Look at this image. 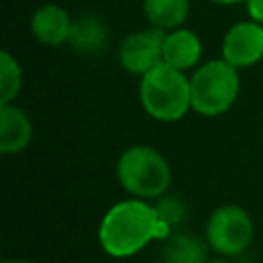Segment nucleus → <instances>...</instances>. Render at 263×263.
I'll use <instances>...</instances> for the list:
<instances>
[{"mask_svg": "<svg viewBox=\"0 0 263 263\" xmlns=\"http://www.w3.org/2000/svg\"><path fill=\"white\" fill-rule=\"evenodd\" d=\"M68 41L82 55L103 53L109 45V27L99 14L92 12L80 14L78 18L72 21V31Z\"/></svg>", "mask_w": 263, "mask_h": 263, "instance_id": "9d476101", "label": "nucleus"}, {"mask_svg": "<svg viewBox=\"0 0 263 263\" xmlns=\"http://www.w3.org/2000/svg\"><path fill=\"white\" fill-rule=\"evenodd\" d=\"M31 138L33 123L29 115L10 103L0 105V152L18 154L31 144Z\"/></svg>", "mask_w": 263, "mask_h": 263, "instance_id": "1a4fd4ad", "label": "nucleus"}, {"mask_svg": "<svg viewBox=\"0 0 263 263\" xmlns=\"http://www.w3.org/2000/svg\"><path fill=\"white\" fill-rule=\"evenodd\" d=\"M119 185L140 197L154 199L162 197L171 185V166L166 158L152 146H129L117 160Z\"/></svg>", "mask_w": 263, "mask_h": 263, "instance_id": "7ed1b4c3", "label": "nucleus"}, {"mask_svg": "<svg viewBox=\"0 0 263 263\" xmlns=\"http://www.w3.org/2000/svg\"><path fill=\"white\" fill-rule=\"evenodd\" d=\"M23 84V72L16 58L8 51H0V105L10 103Z\"/></svg>", "mask_w": 263, "mask_h": 263, "instance_id": "4468645a", "label": "nucleus"}, {"mask_svg": "<svg viewBox=\"0 0 263 263\" xmlns=\"http://www.w3.org/2000/svg\"><path fill=\"white\" fill-rule=\"evenodd\" d=\"M245 2H247L251 18L263 25V0H245Z\"/></svg>", "mask_w": 263, "mask_h": 263, "instance_id": "dca6fc26", "label": "nucleus"}, {"mask_svg": "<svg viewBox=\"0 0 263 263\" xmlns=\"http://www.w3.org/2000/svg\"><path fill=\"white\" fill-rule=\"evenodd\" d=\"M72 18L66 8L58 4H43L31 16V33L43 45L58 47L70 39Z\"/></svg>", "mask_w": 263, "mask_h": 263, "instance_id": "6e6552de", "label": "nucleus"}, {"mask_svg": "<svg viewBox=\"0 0 263 263\" xmlns=\"http://www.w3.org/2000/svg\"><path fill=\"white\" fill-rule=\"evenodd\" d=\"M210 263H230V261H226V259H214V261H210Z\"/></svg>", "mask_w": 263, "mask_h": 263, "instance_id": "6ab92c4d", "label": "nucleus"}, {"mask_svg": "<svg viewBox=\"0 0 263 263\" xmlns=\"http://www.w3.org/2000/svg\"><path fill=\"white\" fill-rule=\"evenodd\" d=\"M222 58L236 68H247L263 58V25L242 21L232 25L222 41Z\"/></svg>", "mask_w": 263, "mask_h": 263, "instance_id": "0eeeda50", "label": "nucleus"}, {"mask_svg": "<svg viewBox=\"0 0 263 263\" xmlns=\"http://www.w3.org/2000/svg\"><path fill=\"white\" fill-rule=\"evenodd\" d=\"M2 263H33V261H27V259H6Z\"/></svg>", "mask_w": 263, "mask_h": 263, "instance_id": "f3484780", "label": "nucleus"}, {"mask_svg": "<svg viewBox=\"0 0 263 263\" xmlns=\"http://www.w3.org/2000/svg\"><path fill=\"white\" fill-rule=\"evenodd\" d=\"M216 4H236V2H242V0H212Z\"/></svg>", "mask_w": 263, "mask_h": 263, "instance_id": "a211bd4d", "label": "nucleus"}, {"mask_svg": "<svg viewBox=\"0 0 263 263\" xmlns=\"http://www.w3.org/2000/svg\"><path fill=\"white\" fill-rule=\"evenodd\" d=\"M148 23L162 31L179 29L189 16V0H144Z\"/></svg>", "mask_w": 263, "mask_h": 263, "instance_id": "ddd939ff", "label": "nucleus"}, {"mask_svg": "<svg viewBox=\"0 0 263 263\" xmlns=\"http://www.w3.org/2000/svg\"><path fill=\"white\" fill-rule=\"evenodd\" d=\"M140 101L150 117L177 121L191 109V82L183 70L160 62L142 76Z\"/></svg>", "mask_w": 263, "mask_h": 263, "instance_id": "f03ea898", "label": "nucleus"}, {"mask_svg": "<svg viewBox=\"0 0 263 263\" xmlns=\"http://www.w3.org/2000/svg\"><path fill=\"white\" fill-rule=\"evenodd\" d=\"M191 82V109L205 117H216L226 113L240 90V78L236 66L222 60H212L199 66Z\"/></svg>", "mask_w": 263, "mask_h": 263, "instance_id": "20e7f679", "label": "nucleus"}, {"mask_svg": "<svg viewBox=\"0 0 263 263\" xmlns=\"http://www.w3.org/2000/svg\"><path fill=\"white\" fill-rule=\"evenodd\" d=\"M208 247L199 236L189 232H173L162 240L160 261L162 263H210Z\"/></svg>", "mask_w": 263, "mask_h": 263, "instance_id": "f8f14e48", "label": "nucleus"}, {"mask_svg": "<svg viewBox=\"0 0 263 263\" xmlns=\"http://www.w3.org/2000/svg\"><path fill=\"white\" fill-rule=\"evenodd\" d=\"M154 208H156V214H158L160 222L171 230V234L177 232V228L187 220V203L177 195L160 197Z\"/></svg>", "mask_w": 263, "mask_h": 263, "instance_id": "2eb2a0df", "label": "nucleus"}, {"mask_svg": "<svg viewBox=\"0 0 263 263\" xmlns=\"http://www.w3.org/2000/svg\"><path fill=\"white\" fill-rule=\"evenodd\" d=\"M253 220L236 203H224L216 208L205 226V242L220 255H240L253 240Z\"/></svg>", "mask_w": 263, "mask_h": 263, "instance_id": "39448f33", "label": "nucleus"}, {"mask_svg": "<svg viewBox=\"0 0 263 263\" xmlns=\"http://www.w3.org/2000/svg\"><path fill=\"white\" fill-rule=\"evenodd\" d=\"M162 29H146L127 35L119 45V64L129 74L144 76L148 70L162 62Z\"/></svg>", "mask_w": 263, "mask_h": 263, "instance_id": "423d86ee", "label": "nucleus"}, {"mask_svg": "<svg viewBox=\"0 0 263 263\" xmlns=\"http://www.w3.org/2000/svg\"><path fill=\"white\" fill-rule=\"evenodd\" d=\"M201 58V41L199 37L189 29H173L164 35L162 43V62L177 68L187 70L193 68Z\"/></svg>", "mask_w": 263, "mask_h": 263, "instance_id": "9b49d317", "label": "nucleus"}, {"mask_svg": "<svg viewBox=\"0 0 263 263\" xmlns=\"http://www.w3.org/2000/svg\"><path fill=\"white\" fill-rule=\"evenodd\" d=\"M166 236H171V230L160 222L156 208L142 199L115 203L99 226V242L103 251L115 259L132 257L152 238L164 240Z\"/></svg>", "mask_w": 263, "mask_h": 263, "instance_id": "f257e3e1", "label": "nucleus"}]
</instances>
